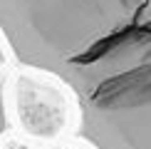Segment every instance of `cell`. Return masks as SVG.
<instances>
[{"mask_svg":"<svg viewBox=\"0 0 151 149\" xmlns=\"http://www.w3.org/2000/svg\"><path fill=\"white\" fill-rule=\"evenodd\" d=\"M0 35L84 102L151 65V0H0Z\"/></svg>","mask_w":151,"mask_h":149,"instance_id":"obj_1","label":"cell"},{"mask_svg":"<svg viewBox=\"0 0 151 149\" xmlns=\"http://www.w3.org/2000/svg\"><path fill=\"white\" fill-rule=\"evenodd\" d=\"M79 104L74 132L94 149H151V65Z\"/></svg>","mask_w":151,"mask_h":149,"instance_id":"obj_2","label":"cell"},{"mask_svg":"<svg viewBox=\"0 0 151 149\" xmlns=\"http://www.w3.org/2000/svg\"><path fill=\"white\" fill-rule=\"evenodd\" d=\"M10 104L20 132L30 139L52 144L77 127V97L50 74L25 67L15 70L10 80Z\"/></svg>","mask_w":151,"mask_h":149,"instance_id":"obj_3","label":"cell"},{"mask_svg":"<svg viewBox=\"0 0 151 149\" xmlns=\"http://www.w3.org/2000/svg\"><path fill=\"white\" fill-rule=\"evenodd\" d=\"M8 90H5V82L0 80V142H3L5 132L10 127V109H8Z\"/></svg>","mask_w":151,"mask_h":149,"instance_id":"obj_4","label":"cell"},{"mask_svg":"<svg viewBox=\"0 0 151 149\" xmlns=\"http://www.w3.org/2000/svg\"><path fill=\"white\" fill-rule=\"evenodd\" d=\"M45 149H94V147L87 144V142H62V139H57L52 144H47Z\"/></svg>","mask_w":151,"mask_h":149,"instance_id":"obj_5","label":"cell"},{"mask_svg":"<svg viewBox=\"0 0 151 149\" xmlns=\"http://www.w3.org/2000/svg\"><path fill=\"white\" fill-rule=\"evenodd\" d=\"M0 149H30V147L25 144L22 139H12V137H10V139H3V142H0Z\"/></svg>","mask_w":151,"mask_h":149,"instance_id":"obj_6","label":"cell"},{"mask_svg":"<svg viewBox=\"0 0 151 149\" xmlns=\"http://www.w3.org/2000/svg\"><path fill=\"white\" fill-rule=\"evenodd\" d=\"M10 57H12V55H10L8 45H5L3 35H0V67H5V65H8V60H10Z\"/></svg>","mask_w":151,"mask_h":149,"instance_id":"obj_7","label":"cell"}]
</instances>
